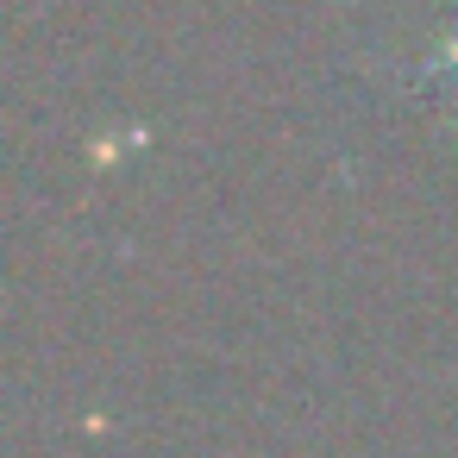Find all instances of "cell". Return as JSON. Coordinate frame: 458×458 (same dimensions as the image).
Instances as JSON below:
<instances>
[{
  "mask_svg": "<svg viewBox=\"0 0 458 458\" xmlns=\"http://www.w3.org/2000/svg\"><path fill=\"white\" fill-rule=\"evenodd\" d=\"M445 70H452V76H458V38H452V51H445Z\"/></svg>",
  "mask_w": 458,
  "mask_h": 458,
  "instance_id": "6da1fadb",
  "label": "cell"
}]
</instances>
